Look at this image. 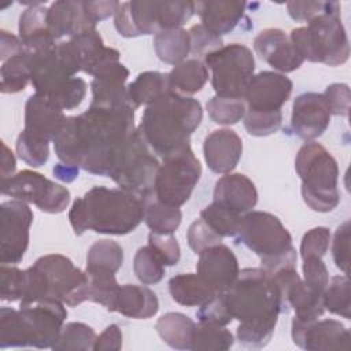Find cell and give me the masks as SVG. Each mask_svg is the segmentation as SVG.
Listing matches in <instances>:
<instances>
[{
  "label": "cell",
  "mask_w": 351,
  "mask_h": 351,
  "mask_svg": "<svg viewBox=\"0 0 351 351\" xmlns=\"http://www.w3.org/2000/svg\"><path fill=\"white\" fill-rule=\"evenodd\" d=\"M165 265L149 245L140 247L133 258V271L144 285L158 284L165 276Z\"/></svg>",
  "instance_id": "obj_45"
},
{
  "label": "cell",
  "mask_w": 351,
  "mask_h": 351,
  "mask_svg": "<svg viewBox=\"0 0 351 351\" xmlns=\"http://www.w3.org/2000/svg\"><path fill=\"white\" fill-rule=\"evenodd\" d=\"M44 277L47 298L58 299L69 307L88 300V274L62 254L40 256L33 263Z\"/></svg>",
  "instance_id": "obj_13"
},
{
  "label": "cell",
  "mask_w": 351,
  "mask_h": 351,
  "mask_svg": "<svg viewBox=\"0 0 351 351\" xmlns=\"http://www.w3.org/2000/svg\"><path fill=\"white\" fill-rule=\"evenodd\" d=\"M159 310V300L154 291L145 285L123 284L119 285L114 311L119 314L134 318V319H148L154 317Z\"/></svg>",
  "instance_id": "obj_27"
},
{
  "label": "cell",
  "mask_w": 351,
  "mask_h": 351,
  "mask_svg": "<svg viewBox=\"0 0 351 351\" xmlns=\"http://www.w3.org/2000/svg\"><path fill=\"white\" fill-rule=\"evenodd\" d=\"M63 110L49 99L34 93L25 104V130L52 141L66 121Z\"/></svg>",
  "instance_id": "obj_25"
},
{
  "label": "cell",
  "mask_w": 351,
  "mask_h": 351,
  "mask_svg": "<svg viewBox=\"0 0 351 351\" xmlns=\"http://www.w3.org/2000/svg\"><path fill=\"white\" fill-rule=\"evenodd\" d=\"M200 176L202 165L191 145H186L162 159L152 195L165 204L181 207L189 200Z\"/></svg>",
  "instance_id": "obj_11"
},
{
  "label": "cell",
  "mask_w": 351,
  "mask_h": 351,
  "mask_svg": "<svg viewBox=\"0 0 351 351\" xmlns=\"http://www.w3.org/2000/svg\"><path fill=\"white\" fill-rule=\"evenodd\" d=\"M27 347L52 348L67 318L64 303L45 298L27 306H19Z\"/></svg>",
  "instance_id": "obj_15"
},
{
  "label": "cell",
  "mask_w": 351,
  "mask_h": 351,
  "mask_svg": "<svg viewBox=\"0 0 351 351\" xmlns=\"http://www.w3.org/2000/svg\"><path fill=\"white\" fill-rule=\"evenodd\" d=\"M123 263L122 247L110 239L95 241L86 254L85 270H104L117 273Z\"/></svg>",
  "instance_id": "obj_37"
},
{
  "label": "cell",
  "mask_w": 351,
  "mask_h": 351,
  "mask_svg": "<svg viewBox=\"0 0 351 351\" xmlns=\"http://www.w3.org/2000/svg\"><path fill=\"white\" fill-rule=\"evenodd\" d=\"M330 239H332L330 230L325 226H317L307 230L302 237L300 248H299L302 259H306L310 256L322 258L329 250Z\"/></svg>",
  "instance_id": "obj_53"
},
{
  "label": "cell",
  "mask_w": 351,
  "mask_h": 351,
  "mask_svg": "<svg viewBox=\"0 0 351 351\" xmlns=\"http://www.w3.org/2000/svg\"><path fill=\"white\" fill-rule=\"evenodd\" d=\"M234 343V337L230 330L225 326L213 325V324H202L196 326L193 340H192V351H226Z\"/></svg>",
  "instance_id": "obj_41"
},
{
  "label": "cell",
  "mask_w": 351,
  "mask_h": 351,
  "mask_svg": "<svg viewBox=\"0 0 351 351\" xmlns=\"http://www.w3.org/2000/svg\"><path fill=\"white\" fill-rule=\"evenodd\" d=\"M206 110L213 122L228 126V125H234L244 118L247 106L244 99L223 97V96L215 95L207 101Z\"/></svg>",
  "instance_id": "obj_44"
},
{
  "label": "cell",
  "mask_w": 351,
  "mask_h": 351,
  "mask_svg": "<svg viewBox=\"0 0 351 351\" xmlns=\"http://www.w3.org/2000/svg\"><path fill=\"white\" fill-rule=\"evenodd\" d=\"M243 154L241 137L232 129L213 130L203 143V155L208 169L217 174L232 173Z\"/></svg>",
  "instance_id": "obj_21"
},
{
  "label": "cell",
  "mask_w": 351,
  "mask_h": 351,
  "mask_svg": "<svg viewBox=\"0 0 351 351\" xmlns=\"http://www.w3.org/2000/svg\"><path fill=\"white\" fill-rule=\"evenodd\" d=\"M159 160L136 130L118 151L108 177L122 189L144 199L154 191Z\"/></svg>",
  "instance_id": "obj_9"
},
{
  "label": "cell",
  "mask_w": 351,
  "mask_h": 351,
  "mask_svg": "<svg viewBox=\"0 0 351 351\" xmlns=\"http://www.w3.org/2000/svg\"><path fill=\"white\" fill-rule=\"evenodd\" d=\"M148 245L155 251L165 266H174L181 258V248L173 234H148Z\"/></svg>",
  "instance_id": "obj_55"
},
{
  "label": "cell",
  "mask_w": 351,
  "mask_h": 351,
  "mask_svg": "<svg viewBox=\"0 0 351 351\" xmlns=\"http://www.w3.org/2000/svg\"><path fill=\"white\" fill-rule=\"evenodd\" d=\"M3 147V155H1V180H7L14 176L16 162L12 151L7 147L5 143L1 144Z\"/></svg>",
  "instance_id": "obj_63"
},
{
  "label": "cell",
  "mask_w": 351,
  "mask_h": 351,
  "mask_svg": "<svg viewBox=\"0 0 351 351\" xmlns=\"http://www.w3.org/2000/svg\"><path fill=\"white\" fill-rule=\"evenodd\" d=\"M203 63L211 71V85L217 96L243 99L254 77L252 51L240 43H232L208 53Z\"/></svg>",
  "instance_id": "obj_10"
},
{
  "label": "cell",
  "mask_w": 351,
  "mask_h": 351,
  "mask_svg": "<svg viewBox=\"0 0 351 351\" xmlns=\"http://www.w3.org/2000/svg\"><path fill=\"white\" fill-rule=\"evenodd\" d=\"M44 4L45 1L33 7H27L19 16V38L22 40L25 48L29 51H43L58 44L48 30V8L44 7Z\"/></svg>",
  "instance_id": "obj_28"
},
{
  "label": "cell",
  "mask_w": 351,
  "mask_h": 351,
  "mask_svg": "<svg viewBox=\"0 0 351 351\" xmlns=\"http://www.w3.org/2000/svg\"><path fill=\"white\" fill-rule=\"evenodd\" d=\"M202 118L199 100L171 90L145 106L137 129L151 151L163 159L191 145L189 137Z\"/></svg>",
  "instance_id": "obj_4"
},
{
  "label": "cell",
  "mask_w": 351,
  "mask_h": 351,
  "mask_svg": "<svg viewBox=\"0 0 351 351\" xmlns=\"http://www.w3.org/2000/svg\"><path fill=\"white\" fill-rule=\"evenodd\" d=\"M289 40L303 60L335 67L350 58V44L340 14H324L291 32Z\"/></svg>",
  "instance_id": "obj_8"
},
{
  "label": "cell",
  "mask_w": 351,
  "mask_h": 351,
  "mask_svg": "<svg viewBox=\"0 0 351 351\" xmlns=\"http://www.w3.org/2000/svg\"><path fill=\"white\" fill-rule=\"evenodd\" d=\"M332 115L347 117L350 112L351 92L347 84H330L322 93Z\"/></svg>",
  "instance_id": "obj_58"
},
{
  "label": "cell",
  "mask_w": 351,
  "mask_h": 351,
  "mask_svg": "<svg viewBox=\"0 0 351 351\" xmlns=\"http://www.w3.org/2000/svg\"><path fill=\"white\" fill-rule=\"evenodd\" d=\"M293 89L292 81L277 71H259L251 78L244 93L247 110L280 111Z\"/></svg>",
  "instance_id": "obj_17"
},
{
  "label": "cell",
  "mask_w": 351,
  "mask_h": 351,
  "mask_svg": "<svg viewBox=\"0 0 351 351\" xmlns=\"http://www.w3.org/2000/svg\"><path fill=\"white\" fill-rule=\"evenodd\" d=\"M287 302L289 308L295 311V318L300 321L318 319L325 311L322 293L311 289L303 282L302 278L291 287Z\"/></svg>",
  "instance_id": "obj_35"
},
{
  "label": "cell",
  "mask_w": 351,
  "mask_h": 351,
  "mask_svg": "<svg viewBox=\"0 0 351 351\" xmlns=\"http://www.w3.org/2000/svg\"><path fill=\"white\" fill-rule=\"evenodd\" d=\"M199 322L226 326L233 321V317L228 308L223 292L217 293L208 302L202 304L196 313Z\"/></svg>",
  "instance_id": "obj_52"
},
{
  "label": "cell",
  "mask_w": 351,
  "mask_h": 351,
  "mask_svg": "<svg viewBox=\"0 0 351 351\" xmlns=\"http://www.w3.org/2000/svg\"><path fill=\"white\" fill-rule=\"evenodd\" d=\"M69 221L77 236L86 230L123 236L144 221V199L122 188L93 186L74 200Z\"/></svg>",
  "instance_id": "obj_3"
},
{
  "label": "cell",
  "mask_w": 351,
  "mask_h": 351,
  "mask_svg": "<svg viewBox=\"0 0 351 351\" xmlns=\"http://www.w3.org/2000/svg\"><path fill=\"white\" fill-rule=\"evenodd\" d=\"M303 282L324 295L329 282V273L321 258L310 256L303 259Z\"/></svg>",
  "instance_id": "obj_57"
},
{
  "label": "cell",
  "mask_w": 351,
  "mask_h": 351,
  "mask_svg": "<svg viewBox=\"0 0 351 351\" xmlns=\"http://www.w3.org/2000/svg\"><path fill=\"white\" fill-rule=\"evenodd\" d=\"M49 143L51 141L22 129L15 143L16 155L30 167H41L49 158Z\"/></svg>",
  "instance_id": "obj_43"
},
{
  "label": "cell",
  "mask_w": 351,
  "mask_h": 351,
  "mask_svg": "<svg viewBox=\"0 0 351 351\" xmlns=\"http://www.w3.org/2000/svg\"><path fill=\"white\" fill-rule=\"evenodd\" d=\"M330 117L332 114L322 93L304 92L293 100L291 128L299 138L313 141L328 129Z\"/></svg>",
  "instance_id": "obj_18"
},
{
  "label": "cell",
  "mask_w": 351,
  "mask_h": 351,
  "mask_svg": "<svg viewBox=\"0 0 351 351\" xmlns=\"http://www.w3.org/2000/svg\"><path fill=\"white\" fill-rule=\"evenodd\" d=\"M1 193L12 199L33 203L43 213H63L70 203V191L41 173L22 170L7 180H1Z\"/></svg>",
  "instance_id": "obj_12"
},
{
  "label": "cell",
  "mask_w": 351,
  "mask_h": 351,
  "mask_svg": "<svg viewBox=\"0 0 351 351\" xmlns=\"http://www.w3.org/2000/svg\"><path fill=\"white\" fill-rule=\"evenodd\" d=\"M244 128L248 134L265 137L276 133L282 123V112L280 111H252L247 110L243 118Z\"/></svg>",
  "instance_id": "obj_47"
},
{
  "label": "cell",
  "mask_w": 351,
  "mask_h": 351,
  "mask_svg": "<svg viewBox=\"0 0 351 351\" xmlns=\"http://www.w3.org/2000/svg\"><path fill=\"white\" fill-rule=\"evenodd\" d=\"M180 207L159 202L152 193L144 197V222L152 233L173 234L181 225Z\"/></svg>",
  "instance_id": "obj_34"
},
{
  "label": "cell",
  "mask_w": 351,
  "mask_h": 351,
  "mask_svg": "<svg viewBox=\"0 0 351 351\" xmlns=\"http://www.w3.org/2000/svg\"><path fill=\"white\" fill-rule=\"evenodd\" d=\"M169 84L173 92L191 96L202 90L208 80V69L200 59H185L169 73Z\"/></svg>",
  "instance_id": "obj_32"
},
{
  "label": "cell",
  "mask_w": 351,
  "mask_h": 351,
  "mask_svg": "<svg viewBox=\"0 0 351 351\" xmlns=\"http://www.w3.org/2000/svg\"><path fill=\"white\" fill-rule=\"evenodd\" d=\"M350 221H344L337 226L332 241V256L337 269L344 274L350 271Z\"/></svg>",
  "instance_id": "obj_56"
},
{
  "label": "cell",
  "mask_w": 351,
  "mask_h": 351,
  "mask_svg": "<svg viewBox=\"0 0 351 351\" xmlns=\"http://www.w3.org/2000/svg\"><path fill=\"white\" fill-rule=\"evenodd\" d=\"M27 347V339L19 310L0 308V348Z\"/></svg>",
  "instance_id": "obj_46"
},
{
  "label": "cell",
  "mask_w": 351,
  "mask_h": 351,
  "mask_svg": "<svg viewBox=\"0 0 351 351\" xmlns=\"http://www.w3.org/2000/svg\"><path fill=\"white\" fill-rule=\"evenodd\" d=\"M237 244L245 245L261 259V269L274 273L287 266H296V250L292 245V236L282 222L266 211H248L237 234Z\"/></svg>",
  "instance_id": "obj_5"
},
{
  "label": "cell",
  "mask_w": 351,
  "mask_h": 351,
  "mask_svg": "<svg viewBox=\"0 0 351 351\" xmlns=\"http://www.w3.org/2000/svg\"><path fill=\"white\" fill-rule=\"evenodd\" d=\"M121 3L110 0V1H84V8L93 23H97L103 19L110 18L118 10Z\"/></svg>",
  "instance_id": "obj_60"
},
{
  "label": "cell",
  "mask_w": 351,
  "mask_h": 351,
  "mask_svg": "<svg viewBox=\"0 0 351 351\" xmlns=\"http://www.w3.org/2000/svg\"><path fill=\"white\" fill-rule=\"evenodd\" d=\"M186 241L189 248L195 254H200L206 248H210L215 244H219L222 241V237L218 236L207 223L204 219L199 218L193 221L186 232Z\"/></svg>",
  "instance_id": "obj_54"
},
{
  "label": "cell",
  "mask_w": 351,
  "mask_h": 351,
  "mask_svg": "<svg viewBox=\"0 0 351 351\" xmlns=\"http://www.w3.org/2000/svg\"><path fill=\"white\" fill-rule=\"evenodd\" d=\"M295 170L302 180L300 193L308 208L329 213L340 203L339 167L332 154L319 143H304L295 158Z\"/></svg>",
  "instance_id": "obj_6"
},
{
  "label": "cell",
  "mask_w": 351,
  "mask_h": 351,
  "mask_svg": "<svg viewBox=\"0 0 351 351\" xmlns=\"http://www.w3.org/2000/svg\"><path fill=\"white\" fill-rule=\"evenodd\" d=\"M128 88V97L130 104L137 110L140 106H148L171 92L167 73L144 71L140 73Z\"/></svg>",
  "instance_id": "obj_31"
},
{
  "label": "cell",
  "mask_w": 351,
  "mask_h": 351,
  "mask_svg": "<svg viewBox=\"0 0 351 351\" xmlns=\"http://www.w3.org/2000/svg\"><path fill=\"white\" fill-rule=\"evenodd\" d=\"M152 44L156 56L166 64L176 66L191 53V37L188 30L182 27L156 33Z\"/></svg>",
  "instance_id": "obj_33"
},
{
  "label": "cell",
  "mask_w": 351,
  "mask_h": 351,
  "mask_svg": "<svg viewBox=\"0 0 351 351\" xmlns=\"http://www.w3.org/2000/svg\"><path fill=\"white\" fill-rule=\"evenodd\" d=\"M33 211L27 203L11 199L0 206V262L19 263L29 247Z\"/></svg>",
  "instance_id": "obj_14"
},
{
  "label": "cell",
  "mask_w": 351,
  "mask_h": 351,
  "mask_svg": "<svg viewBox=\"0 0 351 351\" xmlns=\"http://www.w3.org/2000/svg\"><path fill=\"white\" fill-rule=\"evenodd\" d=\"M254 49L262 60L281 74L298 70L304 62L291 43L289 36L276 27L261 30L254 38Z\"/></svg>",
  "instance_id": "obj_20"
},
{
  "label": "cell",
  "mask_w": 351,
  "mask_h": 351,
  "mask_svg": "<svg viewBox=\"0 0 351 351\" xmlns=\"http://www.w3.org/2000/svg\"><path fill=\"white\" fill-rule=\"evenodd\" d=\"M287 10L293 21L310 22L324 14H340V3L337 1H288Z\"/></svg>",
  "instance_id": "obj_49"
},
{
  "label": "cell",
  "mask_w": 351,
  "mask_h": 351,
  "mask_svg": "<svg viewBox=\"0 0 351 351\" xmlns=\"http://www.w3.org/2000/svg\"><path fill=\"white\" fill-rule=\"evenodd\" d=\"M96 332L92 326L84 322H67L63 325L56 343L52 346L53 351H88L93 350Z\"/></svg>",
  "instance_id": "obj_40"
},
{
  "label": "cell",
  "mask_w": 351,
  "mask_h": 351,
  "mask_svg": "<svg viewBox=\"0 0 351 351\" xmlns=\"http://www.w3.org/2000/svg\"><path fill=\"white\" fill-rule=\"evenodd\" d=\"M134 112L132 104H90L82 114L67 117L52 140L56 156L90 174L108 177L118 151L136 130Z\"/></svg>",
  "instance_id": "obj_1"
},
{
  "label": "cell",
  "mask_w": 351,
  "mask_h": 351,
  "mask_svg": "<svg viewBox=\"0 0 351 351\" xmlns=\"http://www.w3.org/2000/svg\"><path fill=\"white\" fill-rule=\"evenodd\" d=\"M25 45L19 36H14L12 33L1 29L0 30V59L5 62L7 59L23 52Z\"/></svg>",
  "instance_id": "obj_61"
},
{
  "label": "cell",
  "mask_w": 351,
  "mask_h": 351,
  "mask_svg": "<svg viewBox=\"0 0 351 351\" xmlns=\"http://www.w3.org/2000/svg\"><path fill=\"white\" fill-rule=\"evenodd\" d=\"M291 336L299 348L307 351L350 350V332L337 319L300 321L293 318Z\"/></svg>",
  "instance_id": "obj_16"
},
{
  "label": "cell",
  "mask_w": 351,
  "mask_h": 351,
  "mask_svg": "<svg viewBox=\"0 0 351 351\" xmlns=\"http://www.w3.org/2000/svg\"><path fill=\"white\" fill-rule=\"evenodd\" d=\"M86 88V82L82 78L71 77L59 90L47 99L62 110H74L85 99Z\"/></svg>",
  "instance_id": "obj_50"
},
{
  "label": "cell",
  "mask_w": 351,
  "mask_h": 351,
  "mask_svg": "<svg viewBox=\"0 0 351 351\" xmlns=\"http://www.w3.org/2000/svg\"><path fill=\"white\" fill-rule=\"evenodd\" d=\"M196 322L182 313H166L158 318L155 329L160 339L174 350H191Z\"/></svg>",
  "instance_id": "obj_30"
},
{
  "label": "cell",
  "mask_w": 351,
  "mask_h": 351,
  "mask_svg": "<svg viewBox=\"0 0 351 351\" xmlns=\"http://www.w3.org/2000/svg\"><path fill=\"white\" fill-rule=\"evenodd\" d=\"M213 203L244 215L256 206L258 191L247 176L241 173H228L215 182Z\"/></svg>",
  "instance_id": "obj_24"
},
{
  "label": "cell",
  "mask_w": 351,
  "mask_h": 351,
  "mask_svg": "<svg viewBox=\"0 0 351 351\" xmlns=\"http://www.w3.org/2000/svg\"><path fill=\"white\" fill-rule=\"evenodd\" d=\"M122 348V330L117 324L108 325L95 340L93 351H118Z\"/></svg>",
  "instance_id": "obj_59"
},
{
  "label": "cell",
  "mask_w": 351,
  "mask_h": 351,
  "mask_svg": "<svg viewBox=\"0 0 351 351\" xmlns=\"http://www.w3.org/2000/svg\"><path fill=\"white\" fill-rule=\"evenodd\" d=\"M196 271L215 293H222L236 281L240 269L233 251L219 243L199 254Z\"/></svg>",
  "instance_id": "obj_19"
},
{
  "label": "cell",
  "mask_w": 351,
  "mask_h": 351,
  "mask_svg": "<svg viewBox=\"0 0 351 351\" xmlns=\"http://www.w3.org/2000/svg\"><path fill=\"white\" fill-rule=\"evenodd\" d=\"M200 218L221 237H234L240 229L243 214L211 203L200 211Z\"/></svg>",
  "instance_id": "obj_42"
},
{
  "label": "cell",
  "mask_w": 351,
  "mask_h": 351,
  "mask_svg": "<svg viewBox=\"0 0 351 351\" xmlns=\"http://www.w3.org/2000/svg\"><path fill=\"white\" fill-rule=\"evenodd\" d=\"M195 14V1H125L114 14L117 32L126 38L180 29Z\"/></svg>",
  "instance_id": "obj_7"
},
{
  "label": "cell",
  "mask_w": 351,
  "mask_h": 351,
  "mask_svg": "<svg viewBox=\"0 0 351 351\" xmlns=\"http://www.w3.org/2000/svg\"><path fill=\"white\" fill-rule=\"evenodd\" d=\"M191 37V53L195 59H204L208 53L223 47L222 37L214 34L207 27L200 25H193L189 30Z\"/></svg>",
  "instance_id": "obj_51"
},
{
  "label": "cell",
  "mask_w": 351,
  "mask_h": 351,
  "mask_svg": "<svg viewBox=\"0 0 351 351\" xmlns=\"http://www.w3.org/2000/svg\"><path fill=\"white\" fill-rule=\"evenodd\" d=\"M1 93H18L23 90L32 78L30 62L26 48L23 52L3 62L0 69Z\"/></svg>",
  "instance_id": "obj_36"
},
{
  "label": "cell",
  "mask_w": 351,
  "mask_h": 351,
  "mask_svg": "<svg viewBox=\"0 0 351 351\" xmlns=\"http://www.w3.org/2000/svg\"><path fill=\"white\" fill-rule=\"evenodd\" d=\"M129 77V70L121 62H111L101 67L90 82L93 106L115 107L130 104L128 88L125 85Z\"/></svg>",
  "instance_id": "obj_22"
},
{
  "label": "cell",
  "mask_w": 351,
  "mask_h": 351,
  "mask_svg": "<svg viewBox=\"0 0 351 351\" xmlns=\"http://www.w3.org/2000/svg\"><path fill=\"white\" fill-rule=\"evenodd\" d=\"M78 173H80V167L74 166V165H69V163H56L52 169V174L56 180L62 181V182H73L77 177H78Z\"/></svg>",
  "instance_id": "obj_62"
},
{
  "label": "cell",
  "mask_w": 351,
  "mask_h": 351,
  "mask_svg": "<svg viewBox=\"0 0 351 351\" xmlns=\"http://www.w3.org/2000/svg\"><path fill=\"white\" fill-rule=\"evenodd\" d=\"M88 274V300L101 304L107 311H114L119 284L115 273L104 270H85Z\"/></svg>",
  "instance_id": "obj_38"
},
{
  "label": "cell",
  "mask_w": 351,
  "mask_h": 351,
  "mask_svg": "<svg viewBox=\"0 0 351 351\" xmlns=\"http://www.w3.org/2000/svg\"><path fill=\"white\" fill-rule=\"evenodd\" d=\"M324 308L329 313L350 319L351 317V296L348 274L333 276L328 282L322 295Z\"/></svg>",
  "instance_id": "obj_39"
},
{
  "label": "cell",
  "mask_w": 351,
  "mask_h": 351,
  "mask_svg": "<svg viewBox=\"0 0 351 351\" xmlns=\"http://www.w3.org/2000/svg\"><path fill=\"white\" fill-rule=\"evenodd\" d=\"M47 23L55 41L64 36L71 38L84 32L96 29V23L90 21L84 8V1L73 0L53 1L48 7Z\"/></svg>",
  "instance_id": "obj_23"
},
{
  "label": "cell",
  "mask_w": 351,
  "mask_h": 351,
  "mask_svg": "<svg viewBox=\"0 0 351 351\" xmlns=\"http://www.w3.org/2000/svg\"><path fill=\"white\" fill-rule=\"evenodd\" d=\"M245 8V1H195V12L200 16L202 25L219 37L237 27Z\"/></svg>",
  "instance_id": "obj_26"
},
{
  "label": "cell",
  "mask_w": 351,
  "mask_h": 351,
  "mask_svg": "<svg viewBox=\"0 0 351 351\" xmlns=\"http://www.w3.org/2000/svg\"><path fill=\"white\" fill-rule=\"evenodd\" d=\"M223 295L233 319L239 321V343L252 350L266 347L281 314L280 296L270 274L261 267H245Z\"/></svg>",
  "instance_id": "obj_2"
},
{
  "label": "cell",
  "mask_w": 351,
  "mask_h": 351,
  "mask_svg": "<svg viewBox=\"0 0 351 351\" xmlns=\"http://www.w3.org/2000/svg\"><path fill=\"white\" fill-rule=\"evenodd\" d=\"M26 288V270L14 265L0 267V299L3 302L21 300Z\"/></svg>",
  "instance_id": "obj_48"
},
{
  "label": "cell",
  "mask_w": 351,
  "mask_h": 351,
  "mask_svg": "<svg viewBox=\"0 0 351 351\" xmlns=\"http://www.w3.org/2000/svg\"><path fill=\"white\" fill-rule=\"evenodd\" d=\"M169 292L174 302L186 307H200L217 293L196 273H180L169 280Z\"/></svg>",
  "instance_id": "obj_29"
}]
</instances>
